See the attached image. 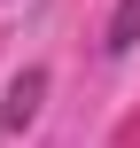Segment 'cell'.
Here are the masks:
<instances>
[{"label":"cell","mask_w":140,"mask_h":148,"mask_svg":"<svg viewBox=\"0 0 140 148\" xmlns=\"http://www.w3.org/2000/svg\"><path fill=\"white\" fill-rule=\"evenodd\" d=\"M132 47H140V0H117L109 31H101V55H132Z\"/></svg>","instance_id":"cell-2"},{"label":"cell","mask_w":140,"mask_h":148,"mask_svg":"<svg viewBox=\"0 0 140 148\" xmlns=\"http://www.w3.org/2000/svg\"><path fill=\"white\" fill-rule=\"evenodd\" d=\"M39 101H47V70H16V86H8V101H0V125L23 133V125L39 117Z\"/></svg>","instance_id":"cell-1"}]
</instances>
